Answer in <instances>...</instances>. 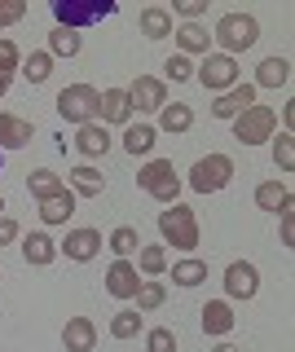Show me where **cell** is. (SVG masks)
<instances>
[{
	"instance_id": "33",
	"label": "cell",
	"mask_w": 295,
	"mask_h": 352,
	"mask_svg": "<svg viewBox=\"0 0 295 352\" xmlns=\"http://www.w3.org/2000/svg\"><path fill=\"white\" fill-rule=\"evenodd\" d=\"M137 269L146 273V278H163V273H168V251H163V247H146V242H141Z\"/></svg>"
},
{
	"instance_id": "14",
	"label": "cell",
	"mask_w": 295,
	"mask_h": 352,
	"mask_svg": "<svg viewBox=\"0 0 295 352\" xmlns=\"http://www.w3.org/2000/svg\"><path fill=\"white\" fill-rule=\"evenodd\" d=\"M31 137H36V124H31V119L0 110V150H23V146H31Z\"/></svg>"
},
{
	"instance_id": "10",
	"label": "cell",
	"mask_w": 295,
	"mask_h": 352,
	"mask_svg": "<svg viewBox=\"0 0 295 352\" xmlns=\"http://www.w3.org/2000/svg\"><path fill=\"white\" fill-rule=\"evenodd\" d=\"M260 291V269L251 260H234L225 269V295L229 300H256Z\"/></svg>"
},
{
	"instance_id": "19",
	"label": "cell",
	"mask_w": 295,
	"mask_h": 352,
	"mask_svg": "<svg viewBox=\"0 0 295 352\" xmlns=\"http://www.w3.org/2000/svg\"><path fill=\"white\" fill-rule=\"evenodd\" d=\"M75 150H80L84 159H102V154L111 150V132H106V124H84L80 132H75Z\"/></svg>"
},
{
	"instance_id": "29",
	"label": "cell",
	"mask_w": 295,
	"mask_h": 352,
	"mask_svg": "<svg viewBox=\"0 0 295 352\" xmlns=\"http://www.w3.org/2000/svg\"><path fill=\"white\" fill-rule=\"evenodd\" d=\"M106 247L115 251V260H133L137 251H141V234L133 225H119V229H111V238H106Z\"/></svg>"
},
{
	"instance_id": "7",
	"label": "cell",
	"mask_w": 295,
	"mask_h": 352,
	"mask_svg": "<svg viewBox=\"0 0 295 352\" xmlns=\"http://www.w3.org/2000/svg\"><path fill=\"white\" fill-rule=\"evenodd\" d=\"M234 124V141H243V146H260V141H273V128H278V115H273V106H247L238 119H229Z\"/></svg>"
},
{
	"instance_id": "45",
	"label": "cell",
	"mask_w": 295,
	"mask_h": 352,
	"mask_svg": "<svg viewBox=\"0 0 295 352\" xmlns=\"http://www.w3.org/2000/svg\"><path fill=\"white\" fill-rule=\"evenodd\" d=\"M0 97H5V84H0Z\"/></svg>"
},
{
	"instance_id": "42",
	"label": "cell",
	"mask_w": 295,
	"mask_h": 352,
	"mask_svg": "<svg viewBox=\"0 0 295 352\" xmlns=\"http://www.w3.org/2000/svg\"><path fill=\"white\" fill-rule=\"evenodd\" d=\"M18 234H23V229H18V220H14V216H0V247L18 242Z\"/></svg>"
},
{
	"instance_id": "23",
	"label": "cell",
	"mask_w": 295,
	"mask_h": 352,
	"mask_svg": "<svg viewBox=\"0 0 295 352\" xmlns=\"http://www.w3.org/2000/svg\"><path fill=\"white\" fill-rule=\"evenodd\" d=\"M256 207H260V212H273V216H278L282 207H291V185H287V181H265V185H256Z\"/></svg>"
},
{
	"instance_id": "32",
	"label": "cell",
	"mask_w": 295,
	"mask_h": 352,
	"mask_svg": "<svg viewBox=\"0 0 295 352\" xmlns=\"http://www.w3.org/2000/svg\"><path fill=\"white\" fill-rule=\"evenodd\" d=\"M172 282H177V286H199V282H207V264L194 260V256L177 260V264H172Z\"/></svg>"
},
{
	"instance_id": "3",
	"label": "cell",
	"mask_w": 295,
	"mask_h": 352,
	"mask_svg": "<svg viewBox=\"0 0 295 352\" xmlns=\"http://www.w3.org/2000/svg\"><path fill=\"white\" fill-rule=\"evenodd\" d=\"M97 102H102V93H97L93 84H67L58 93V115L75 128L97 124Z\"/></svg>"
},
{
	"instance_id": "15",
	"label": "cell",
	"mask_w": 295,
	"mask_h": 352,
	"mask_svg": "<svg viewBox=\"0 0 295 352\" xmlns=\"http://www.w3.org/2000/svg\"><path fill=\"white\" fill-rule=\"evenodd\" d=\"M247 106H256V84H234L229 93H221L212 102V115L216 119H238Z\"/></svg>"
},
{
	"instance_id": "43",
	"label": "cell",
	"mask_w": 295,
	"mask_h": 352,
	"mask_svg": "<svg viewBox=\"0 0 295 352\" xmlns=\"http://www.w3.org/2000/svg\"><path fill=\"white\" fill-rule=\"evenodd\" d=\"M212 352H243V348H234V344H216Z\"/></svg>"
},
{
	"instance_id": "24",
	"label": "cell",
	"mask_w": 295,
	"mask_h": 352,
	"mask_svg": "<svg viewBox=\"0 0 295 352\" xmlns=\"http://www.w3.org/2000/svg\"><path fill=\"white\" fill-rule=\"evenodd\" d=\"M71 216H75V194L71 190H62L53 198H40V220H45V225H67Z\"/></svg>"
},
{
	"instance_id": "37",
	"label": "cell",
	"mask_w": 295,
	"mask_h": 352,
	"mask_svg": "<svg viewBox=\"0 0 295 352\" xmlns=\"http://www.w3.org/2000/svg\"><path fill=\"white\" fill-rule=\"evenodd\" d=\"M273 163H278V172L295 168V137L291 132H278V141H273Z\"/></svg>"
},
{
	"instance_id": "22",
	"label": "cell",
	"mask_w": 295,
	"mask_h": 352,
	"mask_svg": "<svg viewBox=\"0 0 295 352\" xmlns=\"http://www.w3.org/2000/svg\"><path fill=\"white\" fill-rule=\"evenodd\" d=\"M67 176H71V194H80V198H102V190H106V176L97 168H89V163L71 168Z\"/></svg>"
},
{
	"instance_id": "17",
	"label": "cell",
	"mask_w": 295,
	"mask_h": 352,
	"mask_svg": "<svg viewBox=\"0 0 295 352\" xmlns=\"http://www.w3.org/2000/svg\"><path fill=\"white\" fill-rule=\"evenodd\" d=\"M172 36H177V49H181V58H190V53H212V36H207V27L203 22H181L177 31H172Z\"/></svg>"
},
{
	"instance_id": "2",
	"label": "cell",
	"mask_w": 295,
	"mask_h": 352,
	"mask_svg": "<svg viewBox=\"0 0 295 352\" xmlns=\"http://www.w3.org/2000/svg\"><path fill=\"white\" fill-rule=\"evenodd\" d=\"M212 40L221 44V53H229V58H238V53H247L251 44L260 40V22L256 14H221V22H216Z\"/></svg>"
},
{
	"instance_id": "21",
	"label": "cell",
	"mask_w": 295,
	"mask_h": 352,
	"mask_svg": "<svg viewBox=\"0 0 295 352\" xmlns=\"http://www.w3.org/2000/svg\"><path fill=\"white\" fill-rule=\"evenodd\" d=\"M137 27H141V36H146V40H168L172 36V14L163 5H146V9H141V18H137Z\"/></svg>"
},
{
	"instance_id": "35",
	"label": "cell",
	"mask_w": 295,
	"mask_h": 352,
	"mask_svg": "<svg viewBox=\"0 0 295 352\" xmlns=\"http://www.w3.org/2000/svg\"><path fill=\"white\" fill-rule=\"evenodd\" d=\"M18 66H23V53H18V44L9 36H0V84L9 88V80L18 75Z\"/></svg>"
},
{
	"instance_id": "30",
	"label": "cell",
	"mask_w": 295,
	"mask_h": 352,
	"mask_svg": "<svg viewBox=\"0 0 295 352\" xmlns=\"http://www.w3.org/2000/svg\"><path fill=\"white\" fill-rule=\"evenodd\" d=\"M84 49V40H80V31H67V27H53L49 31V58H75V53Z\"/></svg>"
},
{
	"instance_id": "27",
	"label": "cell",
	"mask_w": 295,
	"mask_h": 352,
	"mask_svg": "<svg viewBox=\"0 0 295 352\" xmlns=\"http://www.w3.org/2000/svg\"><path fill=\"white\" fill-rule=\"evenodd\" d=\"M155 141H159L155 124H128L124 128V150L133 154V159H137V154H150V150H155Z\"/></svg>"
},
{
	"instance_id": "31",
	"label": "cell",
	"mask_w": 295,
	"mask_h": 352,
	"mask_svg": "<svg viewBox=\"0 0 295 352\" xmlns=\"http://www.w3.org/2000/svg\"><path fill=\"white\" fill-rule=\"evenodd\" d=\"M18 75H27V80H31V84H45V80H49V75H53V58H49V53H45V49H36V53H27V58H23V66H18Z\"/></svg>"
},
{
	"instance_id": "34",
	"label": "cell",
	"mask_w": 295,
	"mask_h": 352,
	"mask_svg": "<svg viewBox=\"0 0 295 352\" xmlns=\"http://www.w3.org/2000/svg\"><path fill=\"white\" fill-rule=\"evenodd\" d=\"M141 326H146V322H141L137 308H119V313L111 317V335H115V339H137Z\"/></svg>"
},
{
	"instance_id": "39",
	"label": "cell",
	"mask_w": 295,
	"mask_h": 352,
	"mask_svg": "<svg viewBox=\"0 0 295 352\" xmlns=\"http://www.w3.org/2000/svg\"><path fill=\"white\" fill-rule=\"evenodd\" d=\"M163 71H168V80H172V84L194 80V62H190V58H181V53H172V58L163 62Z\"/></svg>"
},
{
	"instance_id": "38",
	"label": "cell",
	"mask_w": 295,
	"mask_h": 352,
	"mask_svg": "<svg viewBox=\"0 0 295 352\" xmlns=\"http://www.w3.org/2000/svg\"><path fill=\"white\" fill-rule=\"evenodd\" d=\"M146 352H177V335H172L168 326L146 330Z\"/></svg>"
},
{
	"instance_id": "4",
	"label": "cell",
	"mask_w": 295,
	"mask_h": 352,
	"mask_svg": "<svg viewBox=\"0 0 295 352\" xmlns=\"http://www.w3.org/2000/svg\"><path fill=\"white\" fill-rule=\"evenodd\" d=\"M137 185L146 190L150 198H159V203H177L181 198V172L172 168V159H150L146 168L137 172Z\"/></svg>"
},
{
	"instance_id": "12",
	"label": "cell",
	"mask_w": 295,
	"mask_h": 352,
	"mask_svg": "<svg viewBox=\"0 0 295 352\" xmlns=\"http://www.w3.org/2000/svg\"><path fill=\"white\" fill-rule=\"evenodd\" d=\"M97 124H115V128H128V124H133L128 88H106L102 102H97Z\"/></svg>"
},
{
	"instance_id": "1",
	"label": "cell",
	"mask_w": 295,
	"mask_h": 352,
	"mask_svg": "<svg viewBox=\"0 0 295 352\" xmlns=\"http://www.w3.org/2000/svg\"><path fill=\"white\" fill-rule=\"evenodd\" d=\"M159 234H163V247H177V251H199L203 242V229H199V212L190 203H172L168 212H159Z\"/></svg>"
},
{
	"instance_id": "46",
	"label": "cell",
	"mask_w": 295,
	"mask_h": 352,
	"mask_svg": "<svg viewBox=\"0 0 295 352\" xmlns=\"http://www.w3.org/2000/svg\"><path fill=\"white\" fill-rule=\"evenodd\" d=\"M0 163H5V150H0Z\"/></svg>"
},
{
	"instance_id": "44",
	"label": "cell",
	"mask_w": 295,
	"mask_h": 352,
	"mask_svg": "<svg viewBox=\"0 0 295 352\" xmlns=\"http://www.w3.org/2000/svg\"><path fill=\"white\" fill-rule=\"evenodd\" d=\"M0 212H5V198H0Z\"/></svg>"
},
{
	"instance_id": "6",
	"label": "cell",
	"mask_w": 295,
	"mask_h": 352,
	"mask_svg": "<svg viewBox=\"0 0 295 352\" xmlns=\"http://www.w3.org/2000/svg\"><path fill=\"white\" fill-rule=\"evenodd\" d=\"M234 181V159L229 154H207L190 168V190L194 194H221Z\"/></svg>"
},
{
	"instance_id": "41",
	"label": "cell",
	"mask_w": 295,
	"mask_h": 352,
	"mask_svg": "<svg viewBox=\"0 0 295 352\" xmlns=\"http://www.w3.org/2000/svg\"><path fill=\"white\" fill-rule=\"evenodd\" d=\"M168 14H181L185 22H199V18L207 14V0H172Z\"/></svg>"
},
{
	"instance_id": "13",
	"label": "cell",
	"mask_w": 295,
	"mask_h": 352,
	"mask_svg": "<svg viewBox=\"0 0 295 352\" xmlns=\"http://www.w3.org/2000/svg\"><path fill=\"white\" fill-rule=\"evenodd\" d=\"M106 291H111L115 300H137V291H141L137 264L133 260H115L111 269H106Z\"/></svg>"
},
{
	"instance_id": "40",
	"label": "cell",
	"mask_w": 295,
	"mask_h": 352,
	"mask_svg": "<svg viewBox=\"0 0 295 352\" xmlns=\"http://www.w3.org/2000/svg\"><path fill=\"white\" fill-rule=\"evenodd\" d=\"M27 18V0H0V31Z\"/></svg>"
},
{
	"instance_id": "18",
	"label": "cell",
	"mask_w": 295,
	"mask_h": 352,
	"mask_svg": "<svg viewBox=\"0 0 295 352\" xmlns=\"http://www.w3.org/2000/svg\"><path fill=\"white\" fill-rule=\"evenodd\" d=\"M23 260L31 264V269H49V264L58 260V242H53L49 234H27L23 238Z\"/></svg>"
},
{
	"instance_id": "16",
	"label": "cell",
	"mask_w": 295,
	"mask_h": 352,
	"mask_svg": "<svg viewBox=\"0 0 295 352\" xmlns=\"http://www.w3.org/2000/svg\"><path fill=\"white\" fill-rule=\"evenodd\" d=\"M62 348L67 352H93L97 348L93 317H67V326H62Z\"/></svg>"
},
{
	"instance_id": "26",
	"label": "cell",
	"mask_w": 295,
	"mask_h": 352,
	"mask_svg": "<svg viewBox=\"0 0 295 352\" xmlns=\"http://www.w3.org/2000/svg\"><path fill=\"white\" fill-rule=\"evenodd\" d=\"M27 190H31V198H53V194H62L67 190V181H62L58 172H49V168H36V172H27Z\"/></svg>"
},
{
	"instance_id": "5",
	"label": "cell",
	"mask_w": 295,
	"mask_h": 352,
	"mask_svg": "<svg viewBox=\"0 0 295 352\" xmlns=\"http://www.w3.org/2000/svg\"><path fill=\"white\" fill-rule=\"evenodd\" d=\"M194 80H199L207 93H229L234 84H243V71H238V58H229V53H207V58L194 66Z\"/></svg>"
},
{
	"instance_id": "9",
	"label": "cell",
	"mask_w": 295,
	"mask_h": 352,
	"mask_svg": "<svg viewBox=\"0 0 295 352\" xmlns=\"http://www.w3.org/2000/svg\"><path fill=\"white\" fill-rule=\"evenodd\" d=\"M128 106H133V115H159L168 106V84L159 75H137L128 88Z\"/></svg>"
},
{
	"instance_id": "28",
	"label": "cell",
	"mask_w": 295,
	"mask_h": 352,
	"mask_svg": "<svg viewBox=\"0 0 295 352\" xmlns=\"http://www.w3.org/2000/svg\"><path fill=\"white\" fill-rule=\"evenodd\" d=\"M287 80H291V62L287 58H265L260 71H256V93L260 88H282Z\"/></svg>"
},
{
	"instance_id": "36",
	"label": "cell",
	"mask_w": 295,
	"mask_h": 352,
	"mask_svg": "<svg viewBox=\"0 0 295 352\" xmlns=\"http://www.w3.org/2000/svg\"><path fill=\"white\" fill-rule=\"evenodd\" d=\"M163 300H168V286H163V282H141L137 313H155V308H163Z\"/></svg>"
},
{
	"instance_id": "20",
	"label": "cell",
	"mask_w": 295,
	"mask_h": 352,
	"mask_svg": "<svg viewBox=\"0 0 295 352\" xmlns=\"http://www.w3.org/2000/svg\"><path fill=\"white\" fill-rule=\"evenodd\" d=\"M199 317H203V330H207V335H229L234 322H238L234 308H229V300H207Z\"/></svg>"
},
{
	"instance_id": "11",
	"label": "cell",
	"mask_w": 295,
	"mask_h": 352,
	"mask_svg": "<svg viewBox=\"0 0 295 352\" xmlns=\"http://www.w3.org/2000/svg\"><path fill=\"white\" fill-rule=\"evenodd\" d=\"M97 251H102V234H97V229H71L67 242H58V256H67L75 264L97 260Z\"/></svg>"
},
{
	"instance_id": "25",
	"label": "cell",
	"mask_w": 295,
	"mask_h": 352,
	"mask_svg": "<svg viewBox=\"0 0 295 352\" xmlns=\"http://www.w3.org/2000/svg\"><path fill=\"white\" fill-rule=\"evenodd\" d=\"M194 128V110L185 102H168L159 110V128L155 132H190Z\"/></svg>"
},
{
	"instance_id": "8",
	"label": "cell",
	"mask_w": 295,
	"mask_h": 352,
	"mask_svg": "<svg viewBox=\"0 0 295 352\" xmlns=\"http://www.w3.org/2000/svg\"><path fill=\"white\" fill-rule=\"evenodd\" d=\"M115 14V0H93V5H75V0H53V18L58 27L67 31H80V27H93V22L111 18Z\"/></svg>"
}]
</instances>
